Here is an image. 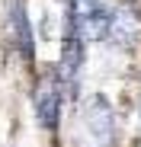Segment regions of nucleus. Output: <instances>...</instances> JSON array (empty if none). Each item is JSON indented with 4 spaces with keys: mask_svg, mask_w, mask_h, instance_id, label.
<instances>
[{
    "mask_svg": "<svg viewBox=\"0 0 141 147\" xmlns=\"http://www.w3.org/2000/svg\"><path fill=\"white\" fill-rule=\"evenodd\" d=\"M67 19L70 29L80 42H103L112 32V10L100 0H70L67 7Z\"/></svg>",
    "mask_w": 141,
    "mask_h": 147,
    "instance_id": "nucleus-1",
    "label": "nucleus"
},
{
    "mask_svg": "<svg viewBox=\"0 0 141 147\" xmlns=\"http://www.w3.org/2000/svg\"><path fill=\"white\" fill-rule=\"evenodd\" d=\"M61 77H55L52 70L39 74L35 80V90H32V109H35V118L45 131H55L58 128V115H61Z\"/></svg>",
    "mask_w": 141,
    "mask_h": 147,
    "instance_id": "nucleus-2",
    "label": "nucleus"
},
{
    "mask_svg": "<svg viewBox=\"0 0 141 147\" xmlns=\"http://www.w3.org/2000/svg\"><path fill=\"white\" fill-rule=\"evenodd\" d=\"M10 38H13V48L29 61L32 58V29H29L22 0H13V7H10Z\"/></svg>",
    "mask_w": 141,
    "mask_h": 147,
    "instance_id": "nucleus-3",
    "label": "nucleus"
},
{
    "mask_svg": "<svg viewBox=\"0 0 141 147\" xmlns=\"http://www.w3.org/2000/svg\"><path fill=\"white\" fill-rule=\"evenodd\" d=\"M83 118H87L90 131L100 141H109V134H112V109H109V102L103 99V96H93V99L87 102Z\"/></svg>",
    "mask_w": 141,
    "mask_h": 147,
    "instance_id": "nucleus-4",
    "label": "nucleus"
},
{
    "mask_svg": "<svg viewBox=\"0 0 141 147\" xmlns=\"http://www.w3.org/2000/svg\"><path fill=\"white\" fill-rule=\"evenodd\" d=\"M83 64V42L70 32L64 35V48H61V83H77V70Z\"/></svg>",
    "mask_w": 141,
    "mask_h": 147,
    "instance_id": "nucleus-5",
    "label": "nucleus"
}]
</instances>
